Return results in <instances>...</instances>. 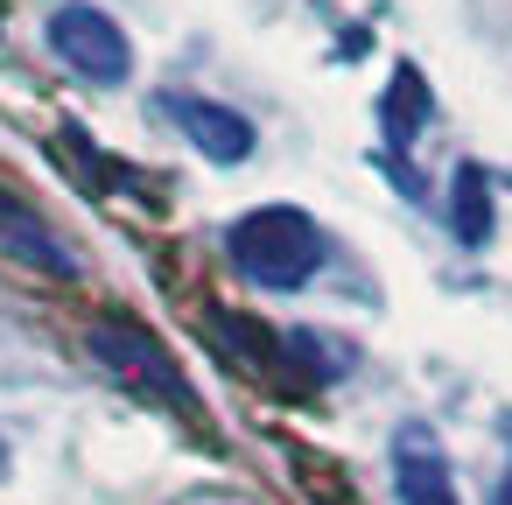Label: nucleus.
I'll return each instance as SVG.
<instances>
[{
	"mask_svg": "<svg viewBox=\"0 0 512 505\" xmlns=\"http://www.w3.org/2000/svg\"><path fill=\"white\" fill-rule=\"evenodd\" d=\"M225 260H232L253 288L288 295V288H309V281L323 274L330 239H323V225H316L302 204H260V211H246V218L225 225Z\"/></svg>",
	"mask_w": 512,
	"mask_h": 505,
	"instance_id": "nucleus-1",
	"label": "nucleus"
},
{
	"mask_svg": "<svg viewBox=\"0 0 512 505\" xmlns=\"http://www.w3.org/2000/svg\"><path fill=\"white\" fill-rule=\"evenodd\" d=\"M85 344H92V358L106 365V379H120L134 400L169 407V414H197V393H190L183 365H176V358L162 351V337L141 330L134 316H99V323L85 330Z\"/></svg>",
	"mask_w": 512,
	"mask_h": 505,
	"instance_id": "nucleus-2",
	"label": "nucleus"
},
{
	"mask_svg": "<svg viewBox=\"0 0 512 505\" xmlns=\"http://www.w3.org/2000/svg\"><path fill=\"white\" fill-rule=\"evenodd\" d=\"M43 43H50L78 78H92V85H127V78H134V43H127V29H120L106 8H92V0H64V8H50Z\"/></svg>",
	"mask_w": 512,
	"mask_h": 505,
	"instance_id": "nucleus-3",
	"label": "nucleus"
},
{
	"mask_svg": "<svg viewBox=\"0 0 512 505\" xmlns=\"http://www.w3.org/2000/svg\"><path fill=\"white\" fill-rule=\"evenodd\" d=\"M0 253H8L15 267H29V274H57V281L78 274V253L57 239V225L15 183H0Z\"/></svg>",
	"mask_w": 512,
	"mask_h": 505,
	"instance_id": "nucleus-4",
	"label": "nucleus"
},
{
	"mask_svg": "<svg viewBox=\"0 0 512 505\" xmlns=\"http://www.w3.org/2000/svg\"><path fill=\"white\" fill-rule=\"evenodd\" d=\"M169 106V120L183 127V141L204 155V162H246L253 155V120L246 113H232V106H218V99H197V92H169L162 99Z\"/></svg>",
	"mask_w": 512,
	"mask_h": 505,
	"instance_id": "nucleus-5",
	"label": "nucleus"
},
{
	"mask_svg": "<svg viewBox=\"0 0 512 505\" xmlns=\"http://www.w3.org/2000/svg\"><path fill=\"white\" fill-rule=\"evenodd\" d=\"M393 491H400V505H463L456 477H449V456L421 421H407L393 435Z\"/></svg>",
	"mask_w": 512,
	"mask_h": 505,
	"instance_id": "nucleus-6",
	"label": "nucleus"
},
{
	"mask_svg": "<svg viewBox=\"0 0 512 505\" xmlns=\"http://www.w3.org/2000/svg\"><path fill=\"white\" fill-rule=\"evenodd\" d=\"M449 232H456L463 246H484V239H491V183H484L477 162H463L456 183H449Z\"/></svg>",
	"mask_w": 512,
	"mask_h": 505,
	"instance_id": "nucleus-7",
	"label": "nucleus"
},
{
	"mask_svg": "<svg viewBox=\"0 0 512 505\" xmlns=\"http://www.w3.org/2000/svg\"><path fill=\"white\" fill-rule=\"evenodd\" d=\"M379 120H386V134H393V141H407V134L428 120V85H421V71H414V64H400V71H393V99L379 106Z\"/></svg>",
	"mask_w": 512,
	"mask_h": 505,
	"instance_id": "nucleus-8",
	"label": "nucleus"
},
{
	"mask_svg": "<svg viewBox=\"0 0 512 505\" xmlns=\"http://www.w3.org/2000/svg\"><path fill=\"white\" fill-rule=\"evenodd\" d=\"M197 505H246V498H197Z\"/></svg>",
	"mask_w": 512,
	"mask_h": 505,
	"instance_id": "nucleus-9",
	"label": "nucleus"
},
{
	"mask_svg": "<svg viewBox=\"0 0 512 505\" xmlns=\"http://www.w3.org/2000/svg\"><path fill=\"white\" fill-rule=\"evenodd\" d=\"M0 470H8V442H0Z\"/></svg>",
	"mask_w": 512,
	"mask_h": 505,
	"instance_id": "nucleus-10",
	"label": "nucleus"
}]
</instances>
